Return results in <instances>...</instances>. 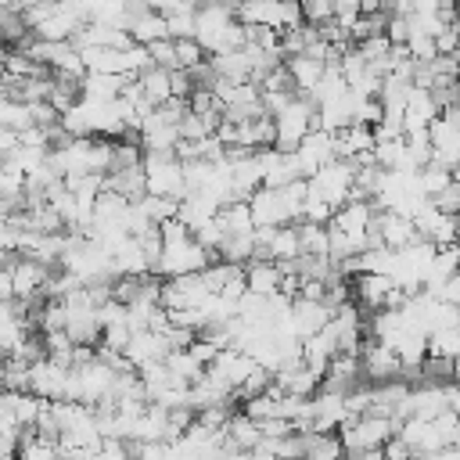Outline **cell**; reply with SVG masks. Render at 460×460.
Wrapping results in <instances>:
<instances>
[{
    "label": "cell",
    "instance_id": "6da1fadb",
    "mask_svg": "<svg viewBox=\"0 0 460 460\" xmlns=\"http://www.w3.org/2000/svg\"><path fill=\"white\" fill-rule=\"evenodd\" d=\"M144 176H147V194L176 198V201L187 198V172H183V158L176 151H147Z\"/></svg>",
    "mask_w": 460,
    "mask_h": 460
},
{
    "label": "cell",
    "instance_id": "7a4b0ae2",
    "mask_svg": "<svg viewBox=\"0 0 460 460\" xmlns=\"http://www.w3.org/2000/svg\"><path fill=\"white\" fill-rule=\"evenodd\" d=\"M395 431H399V420L385 417V413H363V417H356V420L338 428L345 456H356V453H367V449H381Z\"/></svg>",
    "mask_w": 460,
    "mask_h": 460
},
{
    "label": "cell",
    "instance_id": "3957f363",
    "mask_svg": "<svg viewBox=\"0 0 460 460\" xmlns=\"http://www.w3.org/2000/svg\"><path fill=\"white\" fill-rule=\"evenodd\" d=\"M277 122V144L280 151H295L313 129H320V115H316V101H309L305 93H298L280 115H273Z\"/></svg>",
    "mask_w": 460,
    "mask_h": 460
},
{
    "label": "cell",
    "instance_id": "277c9868",
    "mask_svg": "<svg viewBox=\"0 0 460 460\" xmlns=\"http://www.w3.org/2000/svg\"><path fill=\"white\" fill-rule=\"evenodd\" d=\"M417 237H420V234H417V226H413V219H410V216L392 212V208H377V212H374V226H370V248L385 244V248L402 252V248H406V244H413Z\"/></svg>",
    "mask_w": 460,
    "mask_h": 460
},
{
    "label": "cell",
    "instance_id": "5b68a950",
    "mask_svg": "<svg viewBox=\"0 0 460 460\" xmlns=\"http://www.w3.org/2000/svg\"><path fill=\"white\" fill-rule=\"evenodd\" d=\"M259 367H262V363H259L255 356H248L244 349H234V345H230V349H223V352L208 363V377L219 381L223 388H230V392L237 395V388H241Z\"/></svg>",
    "mask_w": 460,
    "mask_h": 460
},
{
    "label": "cell",
    "instance_id": "8992f818",
    "mask_svg": "<svg viewBox=\"0 0 460 460\" xmlns=\"http://www.w3.org/2000/svg\"><path fill=\"white\" fill-rule=\"evenodd\" d=\"M359 359H363V377H367V385H385V381H395V377H402V359L395 356V349H388L385 341H377V338H370L367 334V341H363V349H359Z\"/></svg>",
    "mask_w": 460,
    "mask_h": 460
},
{
    "label": "cell",
    "instance_id": "52a82bcc",
    "mask_svg": "<svg viewBox=\"0 0 460 460\" xmlns=\"http://www.w3.org/2000/svg\"><path fill=\"white\" fill-rule=\"evenodd\" d=\"M395 277L392 273H356L352 277V298L363 313H381L388 309V298L395 291Z\"/></svg>",
    "mask_w": 460,
    "mask_h": 460
},
{
    "label": "cell",
    "instance_id": "ba28073f",
    "mask_svg": "<svg viewBox=\"0 0 460 460\" xmlns=\"http://www.w3.org/2000/svg\"><path fill=\"white\" fill-rule=\"evenodd\" d=\"M438 115H442V104L435 101V93L428 86H413V93H410V101L402 108V129H406V137L431 133V122Z\"/></svg>",
    "mask_w": 460,
    "mask_h": 460
},
{
    "label": "cell",
    "instance_id": "9c48e42d",
    "mask_svg": "<svg viewBox=\"0 0 460 460\" xmlns=\"http://www.w3.org/2000/svg\"><path fill=\"white\" fill-rule=\"evenodd\" d=\"M248 205H252L255 226H284V223H295L291 205H288V198H284L280 187H259L248 198Z\"/></svg>",
    "mask_w": 460,
    "mask_h": 460
},
{
    "label": "cell",
    "instance_id": "30bf717a",
    "mask_svg": "<svg viewBox=\"0 0 460 460\" xmlns=\"http://www.w3.org/2000/svg\"><path fill=\"white\" fill-rule=\"evenodd\" d=\"M295 155H298V165H302V176L309 180V176H316L327 162H334L338 155H334V133L331 129H313L298 147H295Z\"/></svg>",
    "mask_w": 460,
    "mask_h": 460
},
{
    "label": "cell",
    "instance_id": "8fae6325",
    "mask_svg": "<svg viewBox=\"0 0 460 460\" xmlns=\"http://www.w3.org/2000/svg\"><path fill=\"white\" fill-rule=\"evenodd\" d=\"M29 392H36L40 399H50V402L65 399V392H68V367L54 363L50 356L36 359L32 363V377H29Z\"/></svg>",
    "mask_w": 460,
    "mask_h": 460
},
{
    "label": "cell",
    "instance_id": "7c38bea8",
    "mask_svg": "<svg viewBox=\"0 0 460 460\" xmlns=\"http://www.w3.org/2000/svg\"><path fill=\"white\" fill-rule=\"evenodd\" d=\"M334 316V305L323 302V298H295L291 302V323H295V334L305 341L313 338L316 331H323Z\"/></svg>",
    "mask_w": 460,
    "mask_h": 460
},
{
    "label": "cell",
    "instance_id": "4fadbf2b",
    "mask_svg": "<svg viewBox=\"0 0 460 460\" xmlns=\"http://www.w3.org/2000/svg\"><path fill=\"white\" fill-rule=\"evenodd\" d=\"M356 90L352 86H345L341 93H334V97H327V101H320L316 104V115H320V129H331V133H341V129H349L352 122H356Z\"/></svg>",
    "mask_w": 460,
    "mask_h": 460
},
{
    "label": "cell",
    "instance_id": "5bb4252c",
    "mask_svg": "<svg viewBox=\"0 0 460 460\" xmlns=\"http://www.w3.org/2000/svg\"><path fill=\"white\" fill-rule=\"evenodd\" d=\"M374 144H377V133H374V126H363V122H352L349 129L334 133V155L349 158V162L367 155V151H374Z\"/></svg>",
    "mask_w": 460,
    "mask_h": 460
},
{
    "label": "cell",
    "instance_id": "9a60e30c",
    "mask_svg": "<svg viewBox=\"0 0 460 460\" xmlns=\"http://www.w3.org/2000/svg\"><path fill=\"white\" fill-rule=\"evenodd\" d=\"M244 277H248V291H255V295H280V284H284V270H280V262H273V259H252L248 266H244Z\"/></svg>",
    "mask_w": 460,
    "mask_h": 460
},
{
    "label": "cell",
    "instance_id": "2e32d148",
    "mask_svg": "<svg viewBox=\"0 0 460 460\" xmlns=\"http://www.w3.org/2000/svg\"><path fill=\"white\" fill-rule=\"evenodd\" d=\"M284 65H288L298 93H309L323 79V72H327V61L323 58H313V54H291V58H284Z\"/></svg>",
    "mask_w": 460,
    "mask_h": 460
},
{
    "label": "cell",
    "instance_id": "e0dca14e",
    "mask_svg": "<svg viewBox=\"0 0 460 460\" xmlns=\"http://www.w3.org/2000/svg\"><path fill=\"white\" fill-rule=\"evenodd\" d=\"M126 75H111V72H86L83 75V101H93V104H104V101H115L122 90H126Z\"/></svg>",
    "mask_w": 460,
    "mask_h": 460
},
{
    "label": "cell",
    "instance_id": "ac0fdd59",
    "mask_svg": "<svg viewBox=\"0 0 460 460\" xmlns=\"http://www.w3.org/2000/svg\"><path fill=\"white\" fill-rule=\"evenodd\" d=\"M129 36H133V43H144V47H151V43H158V40H172V36H169V22H165V14H158V11H140V14H133V18H129Z\"/></svg>",
    "mask_w": 460,
    "mask_h": 460
},
{
    "label": "cell",
    "instance_id": "d6986e66",
    "mask_svg": "<svg viewBox=\"0 0 460 460\" xmlns=\"http://www.w3.org/2000/svg\"><path fill=\"white\" fill-rule=\"evenodd\" d=\"M43 406H47V399H40L36 392H14V388L4 392V413H14L18 424H25V428H36Z\"/></svg>",
    "mask_w": 460,
    "mask_h": 460
},
{
    "label": "cell",
    "instance_id": "ffe728a7",
    "mask_svg": "<svg viewBox=\"0 0 460 460\" xmlns=\"http://www.w3.org/2000/svg\"><path fill=\"white\" fill-rule=\"evenodd\" d=\"M137 83H140V93H144L155 108L165 104L169 97H176V93H172V68H158V65H151L147 72L137 75Z\"/></svg>",
    "mask_w": 460,
    "mask_h": 460
},
{
    "label": "cell",
    "instance_id": "44dd1931",
    "mask_svg": "<svg viewBox=\"0 0 460 460\" xmlns=\"http://www.w3.org/2000/svg\"><path fill=\"white\" fill-rule=\"evenodd\" d=\"M305 435V460H345V446L338 431H302Z\"/></svg>",
    "mask_w": 460,
    "mask_h": 460
},
{
    "label": "cell",
    "instance_id": "7402d4cb",
    "mask_svg": "<svg viewBox=\"0 0 460 460\" xmlns=\"http://www.w3.org/2000/svg\"><path fill=\"white\" fill-rule=\"evenodd\" d=\"M298 237H302V255H331V226L320 223H298Z\"/></svg>",
    "mask_w": 460,
    "mask_h": 460
},
{
    "label": "cell",
    "instance_id": "603a6c76",
    "mask_svg": "<svg viewBox=\"0 0 460 460\" xmlns=\"http://www.w3.org/2000/svg\"><path fill=\"white\" fill-rule=\"evenodd\" d=\"M449 183H453V169H446V165H438V162H428V165L420 169V187H424L428 198H435V194L446 190Z\"/></svg>",
    "mask_w": 460,
    "mask_h": 460
},
{
    "label": "cell",
    "instance_id": "cb8c5ba5",
    "mask_svg": "<svg viewBox=\"0 0 460 460\" xmlns=\"http://www.w3.org/2000/svg\"><path fill=\"white\" fill-rule=\"evenodd\" d=\"M137 460H176V449L169 438H155V442H129Z\"/></svg>",
    "mask_w": 460,
    "mask_h": 460
},
{
    "label": "cell",
    "instance_id": "d4e9b609",
    "mask_svg": "<svg viewBox=\"0 0 460 460\" xmlns=\"http://www.w3.org/2000/svg\"><path fill=\"white\" fill-rule=\"evenodd\" d=\"M176 61H180V68H198L201 61H205V47L194 40V36H183V40H176Z\"/></svg>",
    "mask_w": 460,
    "mask_h": 460
},
{
    "label": "cell",
    "instance_id": "484cf974",
    "mask_svg": "<svg viewBox=\"0 0 460 460\" xmlns=\"http://www.w3.org/2000/svg\"><path fill=\"white\" fill-rule=\"evenodd\" d=\"M151 61H155L158 68H180V61H176V40H158V43H151Z\"/></svg>",
    "mask_w": 460,
    "mask_h": 460
},
{
    "label": "cell",
    "instance_id": "4316f807",
    "mask_svg": "<svg viewBox=\"0 0 460 460\" xmlns=\"http://www.w3.org/2000/svg\"><path fill=\"white\" fill-rule=\"evenodd\" d=\"M431 201H435V205H438L446 216H460V183L453 180V183H449L446 190H438Z\"/></svg>",
    "mask_w": 460,
    "mask_h": 460
},
{
    "label": "cell",
    "instance_id": "83f0119b",
    "mask_svg": "<svg viewBox=\"0 0 460 460\" xmlns=\"http://www.w3.org/2000/svg\"><path fill=\"white\" fill-rule=\"evenodd\" d=\"M381 449H385V460H413V449H410V446H406L399 435H392V438H388Z\"/></svg>",
    "mask_w": 460,
    "mask_h": 460
},
{
    "label": "cell",
    "instance_id": "f1b7e54d",
    "mask_svg": "<svg viewBox=\"0 0 460 460\" xmlns=\"http://www.w3.org/2000/svg\"><path fill=\"white\" fill-rule=\"evenodd\" d=\"M385 11L399 14V18H410L413 14V0H385Z\"/></svg>",
    "mask_w": 460,
    "mask_h": 460
},
{
    "label": "cell",
    "instance_id": "f546056e",
    "mask_svg": "<svg viewBox=\"0 0 460 460\" xmlns=\"http://www.w3.org/2000/svg\"><path fill=\"white\" fill-rule=\"evenodd\" d=\"M144 4H147L151 11H158V14H172V11H176L183 0H144Z\"/></svg>",
    "mask_w": 460,
    "mask_h": 460
},
{
    "label": "cell",
    "instance_id": "4dcf8cb0",
    "mask_svg": "<svg viewBox=\"0 0 460 460\" xmlns=\"http://www.w3.org/2000/svg\"><path fill=\"white\" fill-rule=\"evenodd\" d=\"M190 4H194V7H201V4H212V0H190Z\"/></svg>",
    "mask_w": 460,
    "mask_h": 460
},
{
    "label": "cell",
    "instance_id": "1f68e13d",
    "mask_svg": "<svg viewBox=\"0 0 460 460\" xmlns=\"http://www.w3.org/2000/svg\"><path fill=\"white\" fill-rule=\"evenodd\" d=\"M449 4H460V0H449Z\"/></svg>",
    "mask_w": 460,
    "mask_h": 460
},
{
    "label": "cell",
    "instance_id": "d6a6232c",
    "mask_svg": "<svg viewBox=\"0 0 460 460\" xmlns=\"http://www.w3.org/2000/svg\"><path fill=\"white\" fill-rule=\"evenodd\" d=\"M456 29H460V18H456Z\"/></svg>",
    "mask_w": 460,
    "mask_h": 460
}]
</instances>
